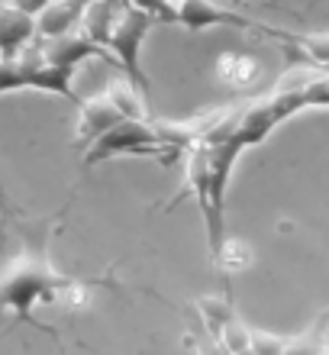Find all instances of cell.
I'll return each instance as SVG.
<instances>
[{
	"label": "cell",
	"mask_w": 329,
	"mask_h": 355,
	"mask_svg": "<svg viewBox=\"0 0 329 355\" xmlns=\"http://www.w3.org/2000/svg\"><path fill=\"white\" fill-rule=\"evenodd\" d=\"M17 226L19 249L0 268V313L10 317V327L29 323V327L55 336L58 349H62L58 329H52L48 323H42L36 317L39 307H52V291H55L58 281L52 252H48L55 223H48V220H17Z\"/></svg>",
	"instance_id": "6da1fadb"
},
{
	"label": "cell",
	"mask_w": 329,
	"mask_h": 355,
	"mask_svg": "<svg viewBox=\"0 0 329 355\" xmlns=\"http://www.w3.org/2000/svg\"><path fill=\"white\" fill-rule=\"evenodd\" d=\"M184 155H188V187L175 200H181L188 194L197 197V207L204 214V226H207L210 255H217L220 245L229 236L226 233V187H229V175H233L235 159L242 155V146L235 139L194 142Z\"/></svg>",
	"instance_id": "7a4b0ae2"
},
{
	"label": "cell",
	"mask_w": 329,
	"mask_h": 355,
	"mask_svg": "<svg viewBox=\"0 0 329 355\" xmlns=\"http://www.w3.org/2000/svg\"><path fill=\"white\" fill-rule=\"evenodd\" d=\"M123 152H132V155H159L165 165H171V159L184 155L188 149L171 139L168 132L161 130V123L120 120L116 126L100 132L85 149V168H94L97 162H107L113 155H123Z\"/></svg>",
	"instance_id": "3957f363"
},
{
	"label": "cell",
	"mask_w": 329,
	"mask_h": 355,
	"mask_svg": "<svg viewBox=\"0 0 329 355\" xmlns=\"http://www.w3.org/2000/svg\"><path fill=\"white\" fill-rule=\"evenodd\" d=\"M155 26V19L145 17L142 10L123 3L120 7V17L113 23L110 29V39H107V52L113 55V62L123 68V78L126 85L142 97V103L152 110V85H149V75L142 68V42L149 36V29Z\"/></svg>",
	"instance_id": "277c9868"
},
{
	"label": "cell",
	"mask_w": 329,
	"mask_h": 355,
	"mask_svg": "<svg viewBox=\"0 0 329 355\" xmlns=\"http://www.w3.org/2000/svg\"><path fill=\"white\" fill-rule=\"evenodd\" d=\"M181 29L188 33H204V29H217V26H233V29H252V33H262L268 39H287L284 29H274V26H265L258 19L245 17V13H235V10H226L213 0H184L178 3V19H175Z\"/></svg>",
	"instance_id": "5b68a950"
},
{
	"label": "cell",
	"mask_w": 329,
	"mask_h": 355,
	"mask_svg": "<svg viewBox=\"0 0 329 355\" xmlns=\"http://www.w3.org/2000/svg\"><path fill=\"white\" fill-rule=\"evenodd\" d=\"M78 130H75V142L78 146H91V142L100 136V132H107L110 126H116L120 120H130L126 113L113 103L110 91L104 94H91V97H78Z\"/></svg>",
	"instance_id": "8992f818"
},
{
	"label": "cell",
	"mask_w": 329,
	"mask_h": 355,
	"mask_svg": "<svg viewBox=\"0 0 329 355\" xmlns=\"http://www.w3.org/2000/svg\"><path fill=\"white\" fill-rule=\"evenodd\" d=\"M39 55H42V62H48V65H58V68H78L81 62H87V58H107V62H113V55L107 52L104 46H97V42H91V39L81 33V29H71V33H65V36H55L48 39L46 46L39 49Z\"/></svg>",
	"instance_id": "52a82bcc"
},
{
	"label": "cell",
	"mask_w": 329,
	"mask_h": 355,
	"mask_svg": "<svg viewBox=\"0 0 329 355\" xmlns=\"http://www.w3.org/2000/svg\"><path fill=\"white\" fill-rule=\"evenodd\" d=\"M36 36V17L3 3L0 7V58H17Z\"/></svg>",
	"instance_id": "ba28073f"
},
{
	"label": "cell",
	"mask_w": 329,
	"mask_h": 355,
	"mask_svg": "<svg viewBox=\"0 0 329 355\" xmlns=\"http://www.w3.org/2000/svg\"><path fill=\"white\" fill-rule=\"evenodd\" d=\"M87 3L91 0H52L42 13H36V36L55 39V36H65V33L78 29Z\"/></svg>",
	"instance_id": "9c48e42d"
},
{
	"label": "cell",
	"mask_w": 329,
	"mask_h": 355,
	"mask_svg": "<svg viewBox=\"0 0 329 355\" xmlns=\"http://www.w3.org/2000/svg\"><path fill=\"white\" fill-rule=\"evenodd\" d=\"M120 7H123V0H91L85 10V17H81V23H78V29H81L91 42L107 49V39H110V29H113V23H116V17H120Z\"/></svg>",
	"instance_id": "30bf717a"
},
{
	"label": "cell",
	"mask_w": 329,
	"mask_h": 355,
	"mask_svg": "<svg viewBox=\"0 0 329 355\" xmlns=\"http://www.w3.org/2000/svg\"><path fill=\"white\" fill-rule=\"evenodd\" d=\"M194 307H197L200 327L207 329L210 336H220V329L235 317L233 291H223V294H204V297L194 300Z\"/></svg>",
	"instance_id": "8fae6325"
},
{
	"label": "cell",
	"mask_w": 329,
	"mask_h": 355,
	"mask_svg": "<svg viewBox=\"0 0 329 355\" xmlns=\"http://www.w3.org/2000/svg\"><path fill=\"white\" fill-rule=\"evenodd\" d=\"M326 329H329V323H326V313H323L307 333H301V336H294L284 343V355H323Z\"/></svg>",
	"instance_id": "7c38bea8"
},
{
	"label": "cell",
	"mask_w": 329,
	"mask_h": 355,
	"mask_svg": "<svg viewBox=\"0 0 329 355\" xmlns=\"http://www.w3.org/2000/svg\"><path fill=\"white\" fill-rule=\"evenodd\" d=\"M217 71L223 81H229V85H252L255 78H258V65H255L252 58H245V55H220L217 62Z\"/></svg>",
	"instance_id": "4fadbf2b"
},
{
	"label": "cell",
	"mask_w": 329,
	"mask_h": 355,
	"mask_svg": "<svg viewBox=\"0 0 329 355\" xmlns=\"http://www.w3.org/2000/svg\"><path fill=\"white\" fill-rule=\"evenodd\" d=\"M213 262H217V268L223 271V275H233V271H242L252 265V249L245 243H239V239H229V236H226V243L220 245V252L213 255Z\"/></svg>",
	"instance_id": "5bb4252c"
},
{
	"label": "cell",
	"mask_w": 329,
	"mask_h": 355,
	"mask_svg": "<svg viewBox=\"0 0 329 355\" xmlns=\"http://www.w3.org/2000/svg\"><path fill=\"white\" fill-rule=\"evenodd\" d=\"M220 346L226 349L229 355H235V352H242L245 346H249V327H245L239 317H233L229 323H226L223 329H220Z\"/></svg>",
	"instance_id": "9a60e30c"
},
{
	"label": "cell",
	"mask_w": 329,
	"mask_h": 355,
	"mask_svg": "<svg viewBox=\"0 0 329 355\" xmlns=\"http://www.w3.org/2000/svg\"><path fill=\"white\" fill-rule=\"evenodd\" d=\"M284 336H274L268 329H252L249 327V349L255 355H284Z\"/></svg>",
	"instance_id": "2e32d148"
},
{
	"label": "cell",
	"mask_w": 329,
	"mask_h": 355,
	"mask_svg": "<svg viewBox=\"0 0 329 355\" xmlns=\"http://www.w3.org/2000/svg\"><path fill=\"white\" fill-rule=\"evenodd\" d=\"M303 107H329V75H313L301 81Z\"/></svg>",
	"instance_id": "e0dca14e"
},
{
	"label": "cell",
	"mask_w": 329,
	"mask_h": 355,
	"mask_svg": "<svg viewBox=\"0 0 329 355\" xmlns=\"http://www.w3.org/2000/svg\"><path fill=\"white\" fill-rule=\"evenodd\" d=\"M126 3L142 10V13L152 17L155 23H175V19H178V7L168 3V0H126Z\"/></svg>",
	"instance_id": "ac0fdd59"
},
{
	"label": "cell",
	"mask_w": 329,
	"mask_h": 355,
	"mask_svg": "<svg viewBox=\"0 0 329 355\" xmlns=\"http://www.w3.org/2000/svg\"><path fill=\"white\" fill-rule=\"evenodd\" d=\"M190 339H194V346H197V355H229L223 346H220V339L210 336L204 327L194 329V333H190Z\"/></svg>",
	"instance_id": "d6986e66"
},
{
	"label": "cell",
	"mask_w": 329,
	"mask_h": 355,
	"mask_svg": "<svg viewBox=\"0 0 329 355\" xmlns=\"http://www.w3.org/2000/svg\"><path fill=\"white\" fill-rule=\"evenodd\" d=\"M10 7L23 10V13H29V17H36V13H42V10L52 3V0H7Z\"/></svg>",
	"instance_id": "ffe728a7"
},
{
	"label": "cell",
	"mask_w": 329,
	"mask_h": 355,
	"mask_svg": "<svg viewBox=\"0 0 329 355\" xmlns=\"http://www.w3.org/2000/svg\"><path fill=\"white\" fill-rule=\"evenodd\" d=\"M235 355H255V352H252V349H249V346H245L242 352H235Z\"/></svg>",
	"instance_id": "44dd1931"
},
{
	"label": "cell",
	"mask_w": 329,
	"mask_h": 355,
	"mask_svg": "<svg viewBox=\"0 0 329 355\" xmlns=\"http://www.w3.org/2000/svg\"><path fill=\"white\" fill-rule=\"evenodd\" d=\"M168 3H175V7H178V3H184V0H168Z\"/></svg>",
	"instance_id": "7402d4cb"
},
{
	"label": "cell",
	"mask_w": 329,
	"mask_h": 355,
	"mask_svg": "<svg viewBox=\"0 0 329 355\" xmlns=\"http://www.w3.org/2000/svg\"><path fill=\"white\" fill-rule=\"evenodd\" d=\"M3 3H7V0H0V7H3Z\"/></svg>",
	"instance_id": "603a6c76"
},
{
	"label": "cell",
	"mask_w": 329,
	"mask_h": 355,
	"mask_svg": "<svg viewBox=\"0 0 329 355\" xmlns=\"http://www.w3.org/2000/svg\"><path fill=\"white\" fill-rule=\"evenodd\" d=\"M0 62H3V58H0Z\"/></svg>",
	"instance_id": "cb8c5ba5"
}]
</instances>
